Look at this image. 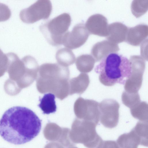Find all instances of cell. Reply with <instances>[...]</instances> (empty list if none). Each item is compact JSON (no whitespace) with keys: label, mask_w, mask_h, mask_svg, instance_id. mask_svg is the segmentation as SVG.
Instances as JSON below:
<instances>
[{"label":"cell","mask_w":148,"mask_h":148,"mask_svg":"<svg viewBox=\"0 0 148 148\" xmlns=\"http://www.w3.org/2000/svg\"><path fill=\"white\" fill-rule=\"evenodd\" d=\"M121 99L123 103L130 109L140 101L138 92L130 93L125 91L122 94Z\"/></svg>","instance_id":"cell-23"},{"label":"cell","mask_w":148,"mask_h":148,"mask_svg":"<svg viewBox=\"0 0 148 148\" xmlns=\"http://www.w3.org/2000/svg\"><path fill=\"white\" fill-rule=\"evenodd\" d=\"M117 142L120 148H138L139 145L145 146L141 137L134 128L129 133L120 136Z\"/></svg>","instance_id":"cell-14"},{"label":"cell","mask_w":148,"mask_h":148,"mask_svg":"<svg viewBox=\"0 0 148 148\" xmlns=\"http://www.w3.org/2000/svg\"><path fill=\"white\" fill-rule=\"evenodd\" d=\"M132 116L140 121L148 122V106L147 102L140 101L130 109Z\"/></svg>","instance_id":"cell-20"},{"label":"cell","mask_w":148,"mask_h":148,"mask_svg":"<svg viewBox=\"0 0 148 148\" xmlns=\"http://www.w3.org/2000/svg\"><path fill=\"white\" fill-rule=\"evenodd\" d=\"M44 148H64L59 143L53 142L49 143Z\"/></svg>","instance_id":"cell-27"},{"label":"cell","mask_w":148,"mask_h":148,"mask_svg":"<svg viewBox=\"0 0 148 148\" xmlns=\"http://www.w3.org/2000/svg\"><path fill=\"white\" fill-rule=\"evenodd\" d=\"M148 27L147 25L141 24L128 28L125 41L134 46L139 45L147 37Z\"/></svg>","instance_id":"cell-12"},{"label":"cell","mask_w":148,"mask_h":148,"mask_svg":"<svg viewBox=\"0 0 148 148\" xmlns=\"http://www.w3.org/2000/svg\"><path fill=\"white\" fill-rule=\"evenodd\" d=\"M99 105L95 100L79 97L74 104L75 114L78 119L91 121L97 125L100 118Z\"/></svg>","instance_id":"cell-7"},{"label":"cell","mask_w":148,"mask_h":148,"mask_svg":"<svg viewBox=\"0 0 148 148\" xmlns=\"http://www.w3.org/2000/svg\"><path fill=\"white\" fill-rule=\"evenodd\" d=\"M39 68L36 86L40 92H51L61 100L68 96L70 72L67 67L48 63L42 64Z\"/></svg>","instance_id":"cell-2"},{"label":"cell","mask_w":148,"mask_h":148,"mask_svg":"<svg viewBox=\"0 0 148 148\" xmlns=\"http://www.w3.org/2000/svg\"><path fill=\"white\" fill-rule=\"evenodd\" d=\"M95 71L99 74V79L104 86L116 84L124 85L131 74L129 60L116 53L109 54L95 67Z\"/></svg>","instance_id":"cell-3"},{"label":"cell","mask_w":148,"mask_h":148,"mask_svg":"<svg viewBox=\"0 0 148 148\" xmlns=\"http://www.w3.org/2000/svg\"><path fill=\"white\" fill-rule=\"evenodd\" d=\"M148 8V0H133L131 6L132 12L136 18H139L146 13Z\"/></svg>","instance_id":"cell-22"},{"label":"cell","mask_w":148,"mask_h":148,"mask_svg":"<svg viewBox=\"0 0 148 148\" xmlns=\"http://www.w3.org/2000/svg\"><path fill=\"white\" fill-rule=\"evenodd\" d=\"M90 34L83 23L77 24L71 32L64 35L62 44L68 49H74L83 45L87 40Z\"/></svg>","instance_id":"cell-9"},{"label":"cell","mask_w":148,"mask_h":148,"mask_svg":"<svg viewBox=\"0 0 148 148\" xmlns=\"http://www.w3.org/2000/svg\"><path fill=\"white\" fill-rule=\"evenodd\" d=\"M11 13L8 6L0 2V22L5 21L11 16Z\"/></svg>","instance_id":"cell-24"},{"label":"cell","mask_w":148,"mask_h":148,"mask_svg":"<svg viewBox=\"0 0 148 148\" xmlns=\"http://www.w3.org/2000/svg\"><path fill=\"white\" fill-rule=\"evenodd\" d=\"M52 10V5L50 1L39 0L28 8L21 10L19 16L23 22L33 23L41 19L48 18Z\"/></svg>","instance_id":"cell-6"},{"label":"cell","mask_w":148,"mask_h":148,"mask_svg":"<svg viewBox=\"0 0 148 148\" xmlns=\"http://www.w3.org/2000/svg\"><path fill=\"white\" fill-rule=\"evenodd\" d=\"M97 125L91 121L76 119L69 134L71 141L83 144L88 148H99L103 141L96 132Z\"/></svg>","instance_id":"cell-4"},{"label":"cell","mask_w":148,"mask_h":148,"mask_svg":"<svg viewBox=\"0 0 148 148\" xmlns=\"http://www.w3.org/2000/svg\"><path fill=\"white\" fill-rule=\"evenodd\" d=\"M144 71L131 70V74L124 84L125 91L130 93H138L142 83Z\"/></svg>","instance_id":"cell-15"},{"label":"cell","mask_w":148,"mask_h":148,"mask_svg":"<svg viewBox=\"0 0 148 148\" xmlns=\"http://www.w3.org/2000/svg\"><path fill=\"white\" fill-rule=\"evenodd\" d=\"M77 148V147H69V148Z\"/></svg>","instance_id":"cell-28"},{"label":"cell","mask_w":148,"mask_h":148,"mask_svg":"<svg viewBox=\"0 0 148 148\" xmlns=\"http://www.w3.org/2000/svg\"><path fill=\"white\" fill-rule=\"evenodd\" d=\"M119 48L117 44L108 40L96 43L93 46L91 53L96 62H99L110 54L117 52Z\"/></svg>","instance_id":"cell-11"},{"label":"cell","mask_w":148,"mask_h":148,"mask_svg":"<svg viewBox=\"0 0 148 148\" xmlns=\"http://www.w3.org/2000/svg\"><path fill=\"white\" fill-rule=\"evenodd\" d=\"M90 83L88 75L81 73L76 77L69 80V94L83 93L88 87Z\"/></svg>","instance_id":"cell-16"},{"label":"cell","mask_w":148,"mask_h":148,"mask_svg":"<svg viewBox=\"0 0 148 148\" xmlns=\"http://www.w3.org/2000/svg\"><path fill=\"white\" fill-rule=\"evenodd\" d=\"M71 22L69 14L64 13L41 25L39 29L49 44L58 46L62 44Z\"/></svg>","instance_id":"cell-5"},{"label":"cell","mask_w":148,"mask_h":148,"mask_svg":"<svg viewBox=\"0 0 148 148\" xmlns=\"http://www.w3.org/2000/svg\"><path fill=\"white\" fill-rule=\"evenodd\" d=\"M108 26L107 18L99 14L90 16L85 25L90 34L103 37L108 35Z\"/></svg>","instance_id":"cell-10"},{"label":"cell","mask_w":148,"mask_h":148,"mask_svg":"<svg viewBox=\"0 0 148 148\" xmlns=\"http://www.w3.org/2000/svg\"><path fill=\"white\" fill-rule=\"evenodd\" d=\"M99 148H120L117 143L114 141H103Z\"/></svg>","instance_id":"cell-25"},{"label":"cell","mask_w":148,"mask_h":148,"mask_svg":"<svg viewBox=\"0 0 148 148\" xmlns=\"http://www.w3.org/2000/svg\"><path fill=\"white\" fill-rule=\"evenodd\" d=\"M120 105L115 100L106 99L99 105V120L105 127L112 128L116 127L119 120Z\"/></svg>","instance_id":"cell-8"},{"label":"cell","mask_w":148,"mask_h":148,"mask_svg":"<svg viewBox=\"0 0 148 148\" xmlns=\"http://www.w3.org/2000/svg\"><path fill=\"white\" fill-rule=\"evenodd\" d=\"M8 61L6 54H5L0 49V66H3Z\"/></svg>","instance_id":"cell-26"},{"label":"cell","mask_w":148,"mask_h":148,"mask_svg":"<svg viewBox=\"0 0 148 148\" xmlns=\"http://www.w3.org/2000/svg\"><path fill=\"white\" fill-rule=\"evenodd\" d=\"M55 95L48 93L45 94L40 99L39 107L44 114H49L55 112L56 110V106L55 100Z\"/></svg>","instance_id":"cell-19"},{"label":"cell","mask_w":148,"mask_h":148,"mask_svg":"<svg viewBox=\"0 0 148 148\" xmlns=\"http://www.w3.org/2000/svg\"><path fill=\"white\" fill-rule=\"evenodd\" d=\"M62 128L54 123H47L45 127L43 133L45 138L51 141H58L61 135Z\"/></svg>","instance_id":"cell-21"},{"label":"cell","mask_w":148,"mask_h":148,"mask_svg":"<svg viewBox=\"0 0 148 148\" xmlns=\"http://www.w3.org/2000/svg\"><path fill=\"white\" fill-rule=\"evenodd\" d=\"M95 62V59L91 55L83 54L77 58L76 64L79 71L87 73L92 70Z\"/></svg>","instance_id":"cell-18"},{"label":"cell","mask_w":148,"mask_h":148,"mask_svg":"<svg viewBox=\"0 0 148 148\" xmlns=\"http://www.w3.org/2000/svg\"><path fill=\"white\" fill-rule=\"evenodd\" d=\"M56 58L58 64L66 67L73 64L75 60V57L73 52L66 48L58 50L56 53Z\"/></svg>","instance_id":"cell-17"},{"label":"cell","mask_w":148,"mask_h":148,"mask_svg":"<svg viewBox=\"0 0 148 148\" xmlns=\"http://www.w3.org/2000/svg\"><path fill=\"white\" fill-rule=\"evenodd\" d=\"M41 127V121L32 110L13 106L6 110L0 119V135L9 143L21 145L37 136Z\"/></svg>","instance_id":"cell-1"},{"label":"cell","mask_w":148,"mask_h":148,"mask_svg":"<svg viewBox=\"0 0 148 148\" xmlns=\"http://www.w3.org/2000/svg\"><path fill=\"white\" fill-rule=\"evenodd\" d=\"M128 28L123 24L116 22L108 26L107 40L117 44L125 41Z\"/></svg>","instance_id":"cell-13"}]
</instances>
